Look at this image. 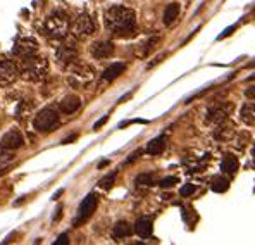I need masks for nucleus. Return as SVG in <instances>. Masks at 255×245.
<instances>
[{
  "instance_id": "f257e3e1",
  "label": "nucleus",
  "mask_w": 255,
  "mask_h": 245,
  "mask_svg": "<svg viewBox=\"0 0 255 245\" xmlns=\"http://www.w3.org/2000/svg\"><path fill=\"white\" fill-rule=\"evenodd\" d=\"M105 26L116 37H133L136 31V16L131 9L123 5H112L105 10Z\"/></svg>"
},
{
  "instance_id": "f03ea898",
  "label": "nucleus",
  "mask_w": 255,
  "mask_h": 245,
  "mask_svg": "<svg viewBox=\"0 0 255 245\" xmlns=\"http://www.w3.org/2000/svg\"><path fill=\"white\" fill-rule=\"evenodd\" d=\"M21 76L28 81H42L49 74V61L45 57H26L23 59V64L19 66Z\"/></svg>"
},
{
  "instance_id": "7ed1b4c3",
  "label": "nucleus",
  "mask_w": 255,
  "mask_h": 245,
  "mask_svg": "<svg viewBox=\"0 0 255 245\" xmlns=\"http://www.w3.org/2000/svg\"><path fill=\"white\" fill-rule=\"evenodd\" d=\"M69 28H71V24H69L67 16L64 12H59V10L50 14L45 19V23H43L45 35L49 38H54V40H63V38L67 37Z\"/></svg>"
},
{
  "instance_id": "20e7f679",
  "label": "nucleus",
  "mask_w": 255,
  "mask_h": 245,
  "mask_svg": "<svg viewBox=\"0 0 255 245\" xmlns=\"http://www.w3.org/2000/svg\"><path fill=\"white\" fill-rule=\"evenodd\" d=\"M95 30H97L95 21H93V17L90 16V14H86V12L78 14V16L74 17V21H72V24H71V31H72V35H74L76 38L92 37V35L95 33Z\"/></svg>"
},
{
  "instance_id": "39448f33",
  "label": "nucleus",
  "mask_w": 255,
  "mask_h": 245,
  "mask_svg": "<svg viewBox=\"0 0 255 245\" xmlns=\"http://www.w3.org/2000/svg\"><path fill=\"white\" fill-rule=\"evenodd\" d=\"M59 124V114L57 111H54L52 107H45L42 109L33 120V126L38 131H52L56 126Z\"/></svg>"
},
{
  "instance_id": "423d86ee",
  "label": "nucleus",
  "mask_w": 255,
  "mask_h": 245,
  "mask_svg": "<svg viewBox=\"0 0 255 245\" xmlns=\"http://www.w3.org/2000/svg\"><path fill=\"white\" fill-rule=\"evenodd\" d=\"M69 73H71L69 81L76 86L86 85V83H90L93 78H95L93 67H90L88 64H81V62H72L71 66H69Z\"/></svg>"
},
{
  "instance_id": "0eeeda50",
  "label": "nucleus",
  "mask_w": 255,
  "mask_h": 245,
  "mask_svg": "<svg viewBox=\"0 0 255 245\" xmlns=\"http://www.w3.org/2000/svg\"><path fill=\"white\" fill-rule=\"evenodd\" d=\"M12 52L16 54L17 57H21V59L36 56V52H38V42L33 37H19L14 42Z\"/></svg>"
},
{
  "instance_id": "6e6552de",
  "label": "nucleus",
  "mask_w": 255,
  "mask_h": 245,
  "mask_svg": "<svg viewBox=\"0 0 255 245\" xmlns=\"http://www.w3.org/2000/svg\"><path fill=\"white\" fill-rule=\"evenodd\" d=\"M97 204H98V197L95 193H90L83 199V202L79 204V209H78V214L74 218V226H79L90 218V216L95 212L97 209Z\"/></svg>"
},
{
  "instance_id": "1a4fd4ad",
  "label": "nucleus",
  "mask_w": 255,
  "mask_h": 245,
  "mask_svg": "<svg viewBox=\"0 0 255 245\" xmlns=\"http://www.w3.org/2000/svg\"><path fill=\"white\" fill-rule=\"evenodd\" d=\"M21 69L14 61H2L0 62V86H9L19 78Z\"/></svg>"
},
{
  "instance_id": "9d476101",
  "label": "nucleus",
  "mask_w": 255,
  "mask_h": 245,
  "mask_svg": "<svg viewBox=\"0 0 255 245\" xmlns=\"http://www.w3.org/2000/svg\"><path fill=\"white\" fill-rule=\"evenodd\" d=\"M231 109H233L231 104H216V106L207 111V121L214 122V124H221V122L228 120Z\"/></svg>"
},
{
  "instance_id": "9b49d317",
  "label": "nucleus",
  "mask_w": 255,
  "mask_h": 245,
  "mask_svg": "<svg viewBox=\"0 0 255 245\" xmlns=\"http://www.w3.org/2000/svg\"><path fill=\"white\" fill-rule=\"evenodd\" d=\"M23 143H24V138H23V135H21L19 129H10V131H7L5 135L2 136V140H0V149L16 150V149H19Z\"/></svg>"
},
{
  "instance_id": "f8f14e48",
  "label": "nucleus",
  "mask_w": 255,
  "mask_h": 245,
  "mask_svg": "<svg viewBox=\"0 0 255 245\" xmlns=\"http://www.w3.org/2000/svg\"><path fill=\"white\" fill-rule=\"evenodd\" d=\"M57 61L64 66H71L72 62L78 61V50L71 43H64L57 49Z\"/></svg>"
},
{
  "instance_id": "ddd939ff",
  "label": "nucleus",
  "mask_w": 255,
  "mask_h": 245,
  "mask_svg": "<svg viewBox=\"0 0 255 245\" xmlns=\"http://www.w3.org/2000/svg\"><path fill=\"white\" fill-rule=\"evenodd\" d=\"M114 54V43L112 42H97L92 45V56L95 59H109Z\"/></svg>"
},
{
  "instance_id": "4468645a",
  "label": "nucleus",
  "mask_w": 255,
  "mask_h": 245,
  "mask_svg": "<svg viewBox=\"0 0 255 245\" xmlns=\"http://www.w3.org/2000/svg\"><path fill=\"white\" fill-rule=\"evenodd\" d=\"M134 232H136L138 237L141 239H148V237L154 233V225H152V219L148 218H140L134 225Z\"/></svg>"
},
{
  "instance_id": "2eb2a0df",
  "label": "nucleus",
  "mask_w": 255,
  "mask_h": 245,
  "mask_svg": "<svg viewBox=\"0 0 255 245\" xmlns=\"http://www.w3.org/2000/svg\"><path fill=\"white\" fill-rule=\"evenodd\" d=\"M79 106H81V100H79V97L76 95H69L63 99V102L59 104L61 111H63L64 114H72L76 113V111L79 109Z\"/></svg>"
},
{
  "instance_id": "dca6fc26",
  "label": "nucleus",
  "mask_w": 255,
  "mask_h": 245,
  "mask_svg": "<svg viewBox=\"0 0 255 245\" xmlns=\"http://www.w3.org/2000/svg\"><path fill=\"white\" fill-rule=\"evenodd\" d=\"M125 69H126V64L125 62H114V64H111V66H109L107 69L104 71L102 78H104L105 81H112V80H116L118 76H121V74L125 73Z\"/></svg>"
},
{
  "instance_id": "f3484780",
  "label": "nucleus",
  "mask_w": 255,
  "mask_h": 245,
  "mask_svg": "<svg viewBox=\"0 0 255 245\" xmlns=\"http://www.w3.org/2000/svg\"><path fill=\"white\" fill-rule=\"evenodd\" d=\"M166 149V136L160 135V136H155L154 140H150L147 145V154H150V156H159V154H162V150Z\"/></svg>"
},
{
  "instance_id": "a211bd4d",
  "label": "nucleus",
  "mask_w": 255,
  "mask_h": 245,
  "mask_svg": "<svg viewBox=\"0 0 255 245\" xmlns=\"http://www.w3.org/2000/svg\"><path fill=\"white\" fill-rule=\"evenodd\" d=\"M240 118L245 124L249 126H255V102H249L242 107L240 111Z\"/></svg>"
},
{
  "instance_id": "6ab92c4d",
  "label": "nucleus",
  "mask_w": 255,
  "mask_h": 245,
  "mask_svg": "<svg viewBox=\"0 0 255 245\" xmlns=\"http://www.w3.org/2000/svg\"><path fill=\"white\" fill-rule=\"evenodd\" d=\"M131 226L128 225L126 221H119V223H116V226H114V230H112V237H114L116 240H123V239H128V237L131 235Z\"/></svg>"
},
{
  "instance_id": "aec40b11",
  "label": "nucleus",
  "mask_w": 255,
  "mask_h": 245,
  "mask_svg": "<svg viewBox=\"0 0 255 245\" xmlns=\"http://www.w3.org/2000/svg\"><path fill=\"white\" fill-rule=\"evenodd\" d=\"M238 166H240L238 159H236L235 156H231V154H228V156H224L223 163H221V171L235 175V173L238 171Z\"/></svg>"
},
{
  "instance_id": "412c9836",
  "label": "nucleus",
  "mask_w": 255,
  "mask_h": 245,
  "mask_svg": "<svg viewBox=\"0 0 255 245\" xmlns=\"http://www.w3.org/2000/svg\"><path fill=\"white\" fill-rule=\"evenodd\" d=\"M178 14H180V3H169L164 10V24L171 26L173 21L178 17Z\"/></svg>"
},
{
  "instance_id": "4be33fe9",
  "label": "nucleus",
  "mask_w": 255,
  "mask_h": 245,
  "mask_svg": "<svg viewBox=\"0 0 255 245\" xmlns=\"http://www.w3.org/2000/svg\"><path fill=\"white\" fill-rule=\"evenodd\" d=\"M210 188H212V192H217V193L226 192V190L229 188L228 178H224V176H216V178L212 180V183H210Z\"/></svg>"
},
{
  "instance_id": "5701e85b",
  "label": "nucleus",
  "mask_w": 255,
  "mask_h": 245,
  "mask_svg": "<svg viewBox=\"0 0 255 245\" xmlns=\"http://www.w3.org/2000/svg\"><path fill=\"white\" fill-rule=\"evenodd\" d=\"M233 126L229 124V126H226V124H223L221 126L219 129H216V133H214V136H216L217 140H223V142H226V140H229L233 136Z\"/></svg>"
},
{
  "instance_id": "b1692460",
  "label": "nucleus",
  "mask_w": 255,
  "mask_h": 245,
  "mask_svg": "<svg viewBox=\"0 0 255 245\" xmlns=\"http://www.w3.org/2000/svg\"><path fill=\"white\" fill-rule=\"evenodd\" d=\"M154 182H155V176H154V173H143V175H140L136 178V186H150V185H154Z\"/></svg>"
},
{
  "instance_id": "393cba45",
  "label": "nucleus",
  "mask_w": 255,
  "mask_h": 245,
  "mask_svg": "<svg viewBox=\"0 0 255 245\" xmlns=\"http://www.w3.org/2000/svg\"><path fill=\"white\" fill-rule=\"evenodd\" d=\"M114 182H116V173H109L107 176H104V178L98 182V186L104 190H111L112 185H114Z\"/></svg>"
},
{
  "instance_id": "a878e982",
  "label": "nucleus",
  "mask_w": 255,
  "mask_h": 245,
  "mask_svg": "<svg viewBox=\"0 0 255 245\" xmlns=\"http://www.w3.org/2000/svg\"><path fill=\"white\" fill-rule=\"evenodd\" d=\"M30 111H31V104H28L26 100H24V102H21L19 107H17V113H16L17 120H24V118L30 114Z\"/></svg>"
},
{
  "instance_id": "bb28decb",
  "label": "nucleus",
  "mask_w": 255,
  "mask_h": 245,
  "mask_svg": "<svg viewBox=\"0 0 255 245\" xmlns=\"http://www.w3.org/2000/svg\"><path fill=\"white\" fill-rule=\"evenodd\" d=\"M195 190H196V186L191 185V183H188V185H185L183 188L180 190V193L183 197H190V195H193V193H195Z\"/></svg>"
},
{
  "instance_id": "cd10ccee",
  "label": "nucleus",
  "mask_w": 255,
  "mask_h": 245,
  "mask_svg": "<svg viewBox=\"0 0 255 245\" xmlns=\"http://www.w3.org/2000/svg\"><path fill=\"white\" fill-rule=\"evenodd\" d=\"M174 183H178V178H174V176H167V178L160 180L159 185L162 186V188H169V186H173Z\"/></svg>"
},
{
  "instance_id": "c85d7f7f",
  "label": "nucleus",
  "mask_w": 255,
  "mask_h": 245,
  "mask_svg": "<svg viewBox=\"0 0 255 245\" xmlns=\"http://www.w3.org/2000/svg\"><path fill=\"white\" fill-rule=\"evenodd\" d=\"M245 95L249 97V99H255V86H250V88L245 90Z\"/></svg>"
},
{
  "instance_id": "c756f323",
  "label": "nucleus",
  "mask_w": 255,
  "mask_h": 245,
  "mask_svg": "<svg viewBox=\"0 0 255 245\" xmlns=\"http://www.w3.org/2000/svg\"><path fill=\"white\" fill-rule=\"evenodd\" d=\"M67 242H69V240H67V235H61V237H59V239H57V240H56V244H54V245L67 244Z\"/></svg>"
},
{
  "instance_id": "7c9ffc66",
  "label": "nucleus",
  "mask_w": 255,
  "mask_h": 245,
  "mask_svg": "<svg viewBox=\"0 0 255 245\" xmlns=\"http://www.w3.org/2000/svg\"><path fill=\"white\" fill-rule=\"evenodd\" d=\"M235 28H236V26H231V28H228V30H224V33L221 35L219 38H224V37H228V35H231V31L235 30Z\"/></svg>"
},
{
  "instance_id": "2f4dec72",
  "label": "nucleus",
  "mask_w": 255,
  "mask_h": 245,
  "mask_svg": "<svg viewBox=\"0 0 255 245\" xmlns=\"http://www.w3.org/2000/svg\"><path fill=\"white\" fill-rule=\"evenodd\" d=\"M105 121H107V118H102V120H100V121H98V122H95V129H97V128H100V126H102V124H104V122H105Z\"/></svg>"
},
{
  "instance_id": "473e14b6",
  "label": "nucleus",
  "mask_w": 255,
  "mask_h": 245,
  "mask_svg": "<svg viewBox=\"0 0 255 245\" xmlns=\"http://www.w3.org/2000/svg\"><path fill=\"white\" fill-rule=\"evenodd\" d=\"M254 156H255V149H254Z\"/></svg>"
}]
</instances>
